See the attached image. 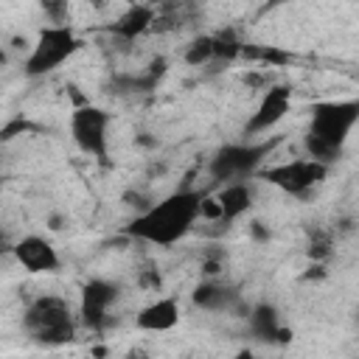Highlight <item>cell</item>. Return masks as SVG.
Returning <instances> with one entry per match:
<instances>
[{
	"instance_id": "cell-17",
	"label": "cell",
	"mask_w": 359,
	"mask_h": 359,
	"mask_svg": "<svg viewBox=\"0 0 359 359\" xmlns=\"http://www.w3.org/2000/svg\"><path fill=\"white\" fill-rule=\"evenodd\" d=\"M182 59H185L191 67H202V65H208V62L213 59V39H210V34L196 36V39L185 48Z\"/></svg>"
},
{
	"instance_id": "cell-1",
	"label": "cell",
	"mask_w": 359,
	"mask_h": 359,
	"mask_svg": "<svg viewBox=\"0 0 359 359\" xmlns=\"http://www.w3.org/2000/svg\"><path fill=\"white\" fill-rule=\"evenodd\" d=\"M199 202H202L199 191H177L149 205L143 213H137L126 224V236L157 244V247H171L194 230L199 219Z\"/></svg>"
},
{
	"instance_id": "cell-3",
	"label": "cell",
	"mask_w": 359,
	"mask_h": 359,
	"mask_svg": "<svg viewBox=\"0 0 359 359\" xmlns=\"http://www.w3.org/2000/svg\"><path fill=\"white\" fill-rule=\"evenodd\" d=\"M79 36L76 31L65 22V25H45L39 34H36V42L31 48V53L25 56V65H22V73L31 76V79H39V76H48L53 73L59 65H65L76 50H79Z\"/></svg>"
},
{
	"instance_id": "cell-4",
	"label": "cell",
	"mask_w": 359,
	"mask_h": 359,
	"mask_svg": "<svg viewBox=\"0 0 359 359\" xmlns=\"http://www.w3.org/2000/svg\"><path fill=\"white\" fill-rule=\"evenodd\" d=\"M359 121V101L348 98V101H323V104H314L311 109V126L306 135L323 140L325 146L342 151L348 135L353 132Z\"/></svg>"
},
{
	"instance_id": "cell-8",
	"label": "cell",
	"mask_w": 359,
	"mask_h": 359,
	"mask_svg": "<svg viewBox=\"0 0 359 359\" xmlns=\"http://www.w3.org/2000/svg\"><path fill=\"white\" fill-rule=\"evenodd\" d=\"M118 300V286L112 280H104V278H93L84 283L81 289V303H79V314H81V323L87 328H104L107 320H109V309L115 306Z\"/></svg>"
},
{
	"instance_id": "cell-16",
	"label": "cell",
	"mask_w": 359,
	"mask_h": 359,
	"mask_svg": "<svg viewBox=\"0 0 359 359\" xmlns=\"http://www.w3.org/2000/svg\"><path fill=\"white\" fill-rule=\"evenodd\" d=\"M210 39H213V59L230 62V59L241 56V50H244V42L238 39V34L233 28H222L219 34H210Z\"/></svg>"
},
{
	"instance_id": "cell-19",
	"label": "cell",
	"mask_w": 359,
	"mask_h": 359,
	"mask_svg": "<svg viewBox=\"0 0 359 359\" xmlns=\"http://www.w3.org/2000/svg\"><path fill=\"white\" fill-rule=\"evenodd\" d=\"M233 359H255V353H252V351H247V348H244V351H238V353H236V356H233Z\"/></svg>"
},
{
	"instance_id": "cell-10",
	"label": "cell",
	"mask_w": 359,
	"mask_h": 359,
	"mask_svg": "<svg viewBox=\"0 0 359 359\" xmlns=\"http://www.w3.org/2000/svg\"><path fill=\"white\" fill-rule=\"evenodd\" d=\"M17 264L25 269V272H34V275H42V272H56L59 269V252L56 247L42 238V236H22L14 247H11Z\"/></svg>"
},
{
	"instance_id": "cell-11",
	"label": "cell",
	"mask_w": 359,
	"mask_h": 359,
	"mask_svg": "<svg viewBox=\"0 0 359 359\" xmlns=\"http://www.w3.org/2000/svg\"><path fill=\"white\" fill-rule=\"evenodd\" d=\"M177 323H180V303L174 297H157L135 314V328L151 331V334L171 331Z\"/></svg>"
},
{
	"instance_id": "cell-18",
	"label": "cell",
	"mask_w": 359,
	"mask_h": 359,
	"mask_svg": "<svg viewBox=\"0 0 359 359\" xmlns=\"http://www.w3.org/2000/svg\"><path fill=\"white\" fill-rule=\"evenodd\" d=\"M126 359H151V356H149V351H143V348H129V351H126Z\"/></svg>"
},
{
	"instance_id": "cell-14",
	"label": "cell",
	"mask_w": 359,
	"mask_h": 359,
	"mask_svg": "<svg viewBox=\"0 0 359 359\" xmlns=\"http://www.w3.org/2000/svg\"><path fill=\"white\" fill-rule=\"evenodd\" d=\"M247 317H250V328H252V334H255L258 339H280V342L289 339V331L280 328L278 311H275L269 303H261V306L250 309Z\"/></svg>"
},
{
	"instance_id": "cell-9",
	"label": "cell",
	"mask_w": 359,
	"mask_h": 359,
	"mask_svg": "<svg viewBox=\"0 0 359 359\" xmlns=\"http://www.w3.org/2000/svg\"><path fill=\"white\" fill-rule=\"evenodd\" d=\"M289 107H292V90L283 87V84L269 87V90L261 95V101H258L255 112L250 115V121L244 123V135L252 137V135H264V132L275 129V126L286 118Z\"/></svg>"
},
{
	"instance_id": "cell-6",
	"label": "cell",
	"mask_w": 359,
	"mask_h": 359,
	"mask_svg": "<svg viewBox=\"0 0 359 359\" xmlns=\"http://www.w3.org/2000/svg\"><path fill=\"white\" fill-rule=\"evenodd\" d=\"M272 151V143H230L216 151L208 171L219 182H241L244 177L255 174L261 160Z\"/></svg>"
},
{
	"instance_id": "cell-7",
	"label": "cell",
	"mask_w": 359,
	"mask_h": 359,
	"mask_svg": "<svg viewBox=\"0 0 359 359\" xmlns=\"http://www.w3.org/2000/svg\"><path fill=\"white\" fill-rule=\"evenodd\" d=\"M258 177H261L264 182L280 188L283 194L300 196V194L311 191L314 185H320V182L328 177V165H323V163H317V160H309V157H300V160H286V163L261 168Z\"/></svg>"
},
{
	"instance_id": "cell-5",
	"label": "cell",
	"mask_w": 359,
	"mask_h": 359,
	"mask_svg": "<svg viewBox=\"0 0 359 359\" xmlns=\"http://www.w3.org/2000/svg\"><path fill=\"white\" fill-rule=\"evenodd\" d=\"M109 112L101 109V107H93V104H81L70 112V137L73 143L95 157L98 163H107V154H109Z\"/></svg>"
},
{
	"instance_id": "cell-15",
	"label": "cell",
	"mask_w": 359,
	"mask_h": 359,
	"mask_svg": "<svg viewBox=\"0 0 359 359\" xmlns=\"http://www.w3.org/2000/svg\"><path fill=\"white\" fill-rule=\"evenodd\" d=\"M194 303L202 306V309L216 311V309H230L236 303V294L230 289L219 286V283H202V286L194 289Z\"/></svg>"
},
{
	"instance_id": "cell-13",
	"label": "cell",
	"mask_w": 359,
	"mask_h": 359,
	"mask_svg": "<svg viewBox=\"0 0 359 359\" xmlns=\"http://www.w3.org/2000/svg\"><path fill=\"white\" fill-rule=\"evenodd\" d=\"M154 20H157V8L154 6H126L123 8V14L112 22V34L115 36H121V39H126V42H132L135 36H140L143 31H149L151 25H154Z\"/></svg>"
},
{
	"instance_id": "cell-12",
	"label": "cell",
	"mask_w": 359,
	"mask_h": 359,
	"mask_svg": "<svg viewBox=\"0 0 359 359\" xmlns=\"http://www.w3.org/2000/svg\"><path fill=\"white\" fill-rule=\"evenodd\" d=\"M216 205H219V213H222V222L224 224H230V222H236L238 216H244L247 210H250V205H252V191H250V185L241 180V182H227V185H222L219 191H216Z\"/></svg>"
},
{
	"instance_id": "cell-20",
	"label": "cell",
	"mask_w": 359,
	"mask_h": 359,
	"mask_svg": "<svg viewBox=\"0 0 359 359\" xmlns=\"http://www.w3.org/2000/svg\"><path fill=\"white\" fill-rule=\"evenodd\" d=\"M0 65H6V53H3V48H0Z\"/></svg>"
},
{
	"instance_id": "cell-2",
	"label": "cell",
	"mask_w": 359,
	"mask_h": 359,
	"mask_svg": "<svg viewBox=\"0 0 359 359\" xmlns=\"http://www.w3.org/2000/svg\"><path fill=\"white\" fill-rule=\"evenodd\" d=\"M22 328L39 345H67L76 337V323H73L70 306H67V300H62L56 294L36 297L22 314Z\"/></svg>"
}]
</instances>
